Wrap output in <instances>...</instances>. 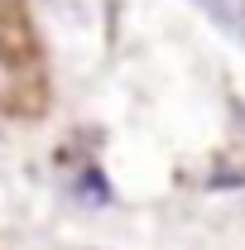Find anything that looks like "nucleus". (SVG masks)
<instances>
[{
  "mask_svg": "<svg viewBox=\"0 0 245 250\" xmlns=\"http://www.w3.org/2000/svg\"><path fill=\"white\" fill-rule=\"evenodd\" d=\"M192 5H197L226 39L245 43V0H192Z\"/></svg>",
  "mask_w": 245,
  "mask_h": 250,
  "instance_id": "f257e3e1",
  "label": "nucleus"
},
{
  "mask_svg": "<svg viewBox=\"0 0 245 250\" xmlns=\"http://www.w3.org/2000/svg\"><path fill=\"white\" fill-rule=\"evenodd\" d=\"M5 5H10V0H0V10H5Z\"/></svg>",
  "mask_w": 245,
  "mask_h": 250,
  "instance_id": "f03ea898",
  "label": "nucleus"
}]
</instances>
